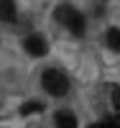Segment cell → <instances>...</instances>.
<instances>
[{
  "label": "cell",
  "mask_w": 120,
  "mask_h": 128,
  "mask_svg": "<svg viewBox=\"0 0 120 128\" xmlns=\"http://www.w3.org/2000/svg\"><path fill=\"white\" fill-rule=\"evenodd\" d=\"M54 18H56L61 26H67L69 34H74V36H84V31H87L84 16L79 13V10H74L72 5H59L56 10H54Z\"/></svg>",
  "instance_id": "cell-1"
},
{
  "label": "cell",
  "mask_w": 120,
  "mask_h": 128,
  "mask_svg": "<svg viewBox=\"0 0 120 128\" xmlns=\"http://www.w3.org/2000/svg\"><path fill=\"white\" fill-rule=\"evenodd\" d=\"M41 87L49 95H54V98H64V95L69 92V80H67V74L59 72V69H46L43 77H41Z\"/></svg>",
  "instance_id": "cell-2"
},
{
  "label": "cell",
  "mask_w": 120,
  "mask_h": 128,
  "mask_svg": "<svg viewBox=\"0 0 120 128\" xmlns=\"http://www.w3.org/2000/svg\"><path fill=\"white\" fill-rule=\"evenodd\" d=\"M23 49L28 51L31 56H46V54H49V44H46V38H43L41 34H31V36H26Z\"/></svg>",
  "instance_id": "cell-3"
},
{
  "label": "cell",
  "mask_w": 120,
  "mask_h": 128,
  "mask_svg": "<svg viewBox=\"0 0 120 128\" xmlns=\"http://www.w3.org/2000/svg\"><path fill=\"white\" fill-rule=\"evenodd\" d=\"M54 126L56 128H77V115L72 110H59L54 115Z\"/></svg>",
  "instance_id": "cell-4"
},
{
  "label": "cell",
  "mask_w": 120,
  "mask_h": 128,
  "mask_svg": "<svg viewBox=\"0 0 120 128\" xmlns=\"http://www.w3.org/2000/svg\"><path fill=\"white\" fill-rule=\"evenodd\" d=\"M0 20H15V0H0Z\"/></svg>",
  "instance_id": "cell-5"
},
{
  "label": "cell",
  "mask_w": 120,
  "mask_h": 128,
  "mask_svg": "<svg viewBox=\"0 0 120 128\" xmlns=\"http://www.w3.org/2000/svg\"><path fill=\"white\" fill-rule=\"evenodd\" d=\"M107 46L113 51H120V28H110L107 31Z\"/></svg>",
  "instance_id": "cell-6"
},
{
  "label": "cell",
  "mask_w": 120,
  "mask_h": 128,
  "mask_svg": "<svg viewBox=\"0 0 120 128\" xmlns=\"http://www.w3.org/2000/svg\"><path fill=\"white\" fill-rule=\"evenodd\" d=\"M43 110V102L41 100H28L26 105H23V108H20V113H23V115H31V113H41Z\"/></svg>",
  "instance_id": "cell-7"
},
{
  "label": "cell",
  "mask_w": 120,
  "mask_h": 128,
  "mask_svg": "<svg viewBox=\"0 0 120 128\" xmlns=\"http://www.w3.org/2000/svg\"><path fill=\"white\" fill-rule=\"evenodd\" d=\"M113 105L120 110V87H115V90H113Z\"/></svg>",
  "instance_id": "cell-8"
},
{
  "label": "cell",
  "mask_w": 120,
  "mask_h": 128,
  "mask_svg": "<svg viewBox=\"0 0 120 128\" xmlns=\"http://www.w3.org/2000/svg\"><path fill=\"white\" fill-rule=\"evenodd\" d=\"M90 128H118L115 123H110V120H102V123H92Z\"/></svg>",
  "instance_id": "cell-9"
}]
</instances>
